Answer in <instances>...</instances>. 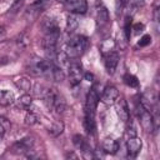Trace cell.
<instances>
[{
	"mask_svg": "<svg viewBox=\"0 0 160 160\" xmlns=\"http://www.w3.org/2000/svg\"><path fill=\"white\" fill-rule=\"evenodd\" d=\"M49 134L51 135V136H58V135H60L62 131H64V124L61 122V121H56V122H54L50 128H49Z\"/></svg>",
	"mask_w": 160,
	"mask_h": 160,
	"instance_id": "23",
	"label": "cell"
},
{
	"mask_svg": "<svg viewBox=\"0 0 160 160\" xmlns=\"http://www.w3.org/2000/svg\"><path fill=\"white\" fill-rule=\"evenodd\" d=\"M24 2H25V0H14L12 5H11L10 9H9V12H10V14L18 12V11L21 9V6L24 5Z\"/></svg>",
	"mask_w": 160,
	"mask_h": 160,
	"instance_id": "27",
	"label": "cell"
},
{
	"mask_svg": "<svg viewBox=\"0 0 160 160\" xmlns=\"http://www.w3.org/2000/svg\"><path fill=\"white\" fill-rule=\"evenodd\" d=\"M128 1L129 0H116V14L119 15L122 10H124V8L126 6V4H128Z\"/></svg>",
	"mask_w": 160,
	"mask_h": 160,
	"instance_id": "29",
	"label": "cell"
},
{
	"mask_svg": "<svg viewBox=\"0 0 160 160\" xmlns=\"http://www.w3.org/2000/svg\"><path fill=\"white\" fill-rule=\"evenodd\" d=\"M40 25H41V29H42V31L45 34L54 32V31H60V28H59L56 20L54 18H51V16H44L41 22H40Z\"/></svg>",
	"mask_w": 160,
	"mask_h": 160,
	"instance_id": "12",
	"label": "cell"
},
{
	"mask_svg": "<svg viewBox=\"0 0 160 160\" xmlns=\"http://www.w3.org/2000/svg\"><path fill=\"white\" fill-rule=\"evenodd\" d=\"M84 128L86 130L88 134L90 135H95L96 134V124H95V114L85 111V116H84Z\"/></svg>",
	"mask_w": 160,
	"mask_h": 160,
	"instance_id": "14",
	"label": "cell"
},
{
	"mask_svg": "<svg viewBox=\"0 0 160 160\" xmlns=\"http://www.w3.org/2000/svg\"><path fill=\"white\" fill-rule=\"evenodd\" d=\"M9 128H10V121L8 119L0 116V140L4 138V135Z\"/></svg>",
	"mask_w": 160,
	"mask_h": 160,
	"instance_id": "26",
	"label": "cell"
},
{
	"mask_svg": "<svg viewBox=\"0 0 160 160\" xmlns=\"http://www.w3.org/2000/svg\"><path fill=\"white\" fill-rule=\"evenodd\" d=\"M36 121H38V116H36V114L32 112V111H29V112L26 114V116H25V124L31 126V125L36 124Z\"/></svg>",
	"mask_w": 160,
	"mask_h": 160,
	"instance_id": "28",
	"label": "cell"
},
{
	"mask_svg": "<svg viewBox=\"0 0 160 160\" xmlns=\"http://www.w3.org/2000/svg\"><path fill=\"white\" fill-rule=\"evenodd\" d=\"M109 11L105 6H99L98 8V12H96V20H98V24L100 26H105L108 22H109Z\"/></svg>",
	"mask_w": 160,
	"mask_h": 160,
	"instance_id": "17",
	"label": "cell"
},
{
	"mask_svg": "<svg viewBox=\"0 0 160 160\" xmlns=\"http://www.w3.org/2000/svg\"><path fill=\"white\" fill-rule=\"evenodd\" d=\"M72 142H74V145H75L78 149H80V150L84 152L85 156L90 155L91 158H94L91 146H90L89 141H88L82 135H79V134H78V135H74V138H72Z\"/></svg>",
	"mask_w": 160,
	"mask_h": 160,
	"instance_id": "11",
	"label": "cell"
},
{
	"mask_svg": "<svg viewBox=\"0 0 160 160\" xmlns=\"http://www.w3.org/2000/svg\"><path fill=\"white\" fill-rule=\"evenodd\" d=\"M115 49V41L112 39H106L101 42V46H100V50H101V54H106V52H110V51H114Z\"/></svg>",
	"mask_w": 160,
	"mask_h": 160,
	"instance_id": "22",
	"label": "cell"
},
{
	"mask_svg": "<svg viewBox=\"0 0 160 160\" xmlns=\"http://www.w3.org/2000/svg\"><path fill=\"white\" fill-rule=\"evenodd\" d=\"M131 15H128L125 18V22H124V35L125 39H130V34H131Z\"/></svg>",
	"mask_w": 160,
	"mask_h": 160,
	"instance_id": "25",
	"label": "cell"
},
{
	"mask_svg": "<svg viewBox=\"0 0 160 160\" xmlns=\"http://www.w3.org/2000/svg\"><path fill=\"white\" fill-rule=\"evenodd\" d=\"M79 26V20L76 18L75 14H71L68 16V20H66V30L68 32H74Z\"/></svg>",
	"mask_w": 160,
	"mask_h": 160,
	"instance_id": "20",
	"label": "cell"
},
{
	"mask_svg": "<svg viewBox=\"0 0 160 160\" xmlns=\"http://www.w3.org/2000/svg\"><path fill=\"white\" fill-rule=\"evenodd\" d=\"M119 99V91L115 86L112 85H108L102 89L101 91V101L105 105H114L116 102V100Z\"/></svg>",
	"mask_w": 160,
	"mask_h": 160,
	"instance_id": "7",
	"label": "cell"
},
{
	"mask_svg": "<svg viewBox=\"0 0 160 160\" xmlns=\"http://www.w3.org/2000/svg\"><path fill=\"white\" fill-rule=\"evenodd\" d=\"M128 135H129V138L130 136H136V131H135V128L132 125H131V128L128 126Z\"/></svg>",
	"mask_w": 160,
	"mask_h": 160,
	"instance_id": "34",
	"label": "cell"
},
{
	"mask_svg": "<svg viewBox=\"0 0 160 160\" xmlns=\"http://www.w3.org/2000/svg\"><path fill=\"white\" fill-rule=\"evenodd\" d=\"M84 76H85V79H86L88 81H90V82H91V81H94V75H92V74H90V72H86Z\"/></svg>",
	"mask_w": 160,
	"mask_h": 160,
	"instance_id": "35",
	"label": "cell"
},
{
	"mask_svg": "<svg viewBox=\"0 0 160 160\" xmlns=\"http://www.w3.org/2000/svg\"><path fill=\"white\" fill-rule=\"evenodd\" d=\"M135 109H136V115H138V118L140 120V124H141L142 129L146 132L154 131L155 125H154V116H152V114L148 109H145L141 102L136 104V108Z\"/></svg>",
	"mask_w": 160,
	"mask_h": 160,
	"instance_id": "4",
	"label": "cell"
},
{
	"mask_svg": "<svg viewBox=\"0 0 160 160\" xmlns=\"http://www.w3.org/2000/svg\"><path fill=\"white\" fill-rule=\"evenodd\" d=\"M116 101H118V104H116V112H118L120 120H122V121H125V122L129 121L130 112H129V106H128L125 99L121 98V99H118Z\"/></svg>",
	"mask_w": 160,
	"mask_h": 160,
	"instance_id": "16",
	"label": "cell"
},
{
	"mask_svg": "<svg viewBox=\"0 0 160 160\" xmlns=\"http://www.w3.org/2000/svg\"><path fill=\"white\" fill-rule=\"evenodd\" d=\"M145 1L146 0H131V5L134 9H139L145 4Z\"/></svg>",
	"mask_w": 160,
	"mask_h": 160,
	"instance_id": "31",
	"label": "cell"
},
{
	"mask_svg": "<svg viewBox=\"0 0 160 160\" xmlns=\"http://www.w3.org/2000/svg\"><path fill=\"white\" fill-rule=\"evenodd\" d=\"M26 70L34 76L50 75L51 74V62L48 59H41L39 56H32L26 62Z\"/></svg>",
	"mask_w": 160,
	"mask_h": 160,
	"instance_id": "3",
	"label": "cell"
},
{
	"mask_svg": "<svg viewBox=\"0 0 160 160\" xmlns=\"http://www.w3.org/2000/svg\"><path fill=\"white\" fill-rule=\"evenodd\" d=\"M41 98L48 109L55 110L56 112H62L66 109V102L64 98L55 89H45L41 91Z\"/></svg>",
	"mask_w": 160,
	"mask_h": 160,
	"instance_id": "2",
	"label": "cell"
},
{
	"mask_svg": "<svg viewBox=\"0 0 160 160\" xmlns=\"http://www.w3.org/2000/svg\"><path fill=\"white\" fill-rule=\"evenodd\" d=\"M65 9L75 15L85 14L88 11V1L86 0H65Z\"/></svg>",
	"mask_w": 160,
	"mask_h": 160,
	"instance_id": "6",
	"label": "cell"
},
{
	"mask_svg": "<svg viewBox=\"0 0 160 160\" xmlns=\"http://www.w3.org/2000/svg\"><path fill=\"white\" fill-rule=\"evenodd\" d=\"M124 82H125L128 86H130V88H138V86H139V80H138V78L134 76V75H131V74H126V75L124 76Z\"/></svg>",
	"mask_w": 160,
	"mask_h": 160,
	"instance_id": "24",
	"label": "cell"
},
{
	"mask_svg": "<svg viewBox=\"0 0 160 160\" xmlns=\"http://www.w3.org/2000/svg\"><path fill=\"white\" fill-rule=\"evenodd\" d=\"M14 84H15L20 90H22V91H25V92L31 89V82H30V80H29L28 78H25V76H18V78H15V79H14Z\"/></svg>",
	"mask_w": 160,
	"mask_h": 160,
	"instance_id": "19",
	"label": "cell"
},
{
	"mask_svg": "<svg viewBox=\"0 0 160 160\" xmlns=\"http://www.w3.org/2000/svg\"><path fill=\"white\" fill-rule=\"evenodd\" d=\"M89 44H90L89 39L84 35L72 36L66 44L65 55L69 59H79L85 52V50L89 48Z\"/></svg>",
	"mask_w": 160,
	"mask_h": 160,
	"instance_id": "1",
	"label": "cell"
},
{
	"mask_svg": "<svg viewBox=\"0 0 160 160\" xmlns=\"http://www.w3.org/2000/svg\"><path fill=\"white\" fill-rule=\"evenodd\" d=\"M99 100H100V95L96 92V90L92 88L88 95H86V101H85V111H89V112H92L95 114L96 111V108H98V104H99Z\"/></svg>",
	"mask_w": 160,
	"mask_h": 160,
	"instance_id": "10",
	"label": "cell"
},
{
	"mask_svg": "<svg viewBox=\"0 0 160 160\" xmlns=\"http://www.w3.org/2000/svg\"><path fill=\"white\" fill-rule=\"evenodd\" d=\"M141 140L138 138V136H130L128 142H126V148H128V154L129 156L134 158L136 156V154L140 151L141 149Z\"/></svg>",
	"mask_w": 160,
	"mask_h": 160,
	"instance_id": "13",
	"label": "cell"
},
{
	"mask_svg": "<svg viewBox=\"0 0 160 160\" xmlns=\"http://www.w3.org/2000/svg\"><path fill=\"white\" fill-rule=\"evenodd\" d=\"M6 39V30L4 26H0V42H2Z\"/></svg>",
	"mask_w": 160,
	"mask_h": 160,
	"instance_id": "33",
	"label": "cell"
},
{
	"mask_svg": "<svg viewBox=\"0 0 160 160\" xmlns=\"http://www.w3.org/2000/svg\"><path fill=\"white\" fill-rule=\"evenodd\" d=\"M102 58H104V65H105V69H106L108 74L112 75L116 70L118 64H119V54L114 50V51L102 54Z\"/></svg>",
	"mask_w": 160,
	"mask_h": 160,
	"instance_id": "8",
	"label": "cell"
},
{
	"mask_svg": "<svg viewBox=\"0 0 160 160\" xmlns=\"http://www.w3.org/2000/svg\"><path fill=\"white\" fill-rule=\"evenodd\" d=\"M132 30H135V34H140V32H142L144 31V24H135L134 25V28H132Z\"/></svg>",
	"mask_w": 160,
	"mask_h": 160,
	"instance_id": "32",
	"label": "cell"
},
{
	"mask_svg": "<svg viewBox=\"0 0 160 160\" xmlns=\"http://www.w3.org/2000/svg\"><path fill=\"white\" fill-rule=\"evenodd\" d=\"M32 146H34V140H32L31 138H24V139L19 140L18 142H15V144L11 146V150H12V152H15V154L26 155L29 151L32 150Z\"/></svg>",
	"mask_w": 160,
	"mask_h": 160,
	"instance_id": "9",
	"label": "cell"
},
{
	"mask_svg": "<svg viewBox=\"0 0 160 160\" xmlns=\"http://www.w3.org/2000/svg\"><path fill=\"white\" fill-rule=\"evenodd\" d=\"M58 1H61V2H65V0H58Z\"/></svg>",
	"mask_w": 160,
	"mask_h": 160,
	"instance_id": "36",
	"label": "cell"
},
{
	"mask_svg": "<svg viewBox=\"0 0 160 160\" xmlns=\"http://www.w3.org/2000/svg\"><path fill=\"white\" fill-rule=\"evenodd\" d=\"M32 104V98L29 94H24L18 99V106L21 109H29Z\"/></svg>",
	"mask_w": 160,
	"mask_h": 160,
	"instance_id": "21",
	"label": "cell"
},
{
	"mask_svg": "<svg viewBox=\"0 0 160 160\" xmlns=\"http://www.w3.org/2000/svg\"><path fill=\"white\" fill-rule=\"evenodd\" d=\"M101 150L105 152V154H116L118 150H119V142L111 138H105L101 142Z\"/></svg>",
	"mask_w": 160,
	"mask_h": 160,
	"instance_id": "15",
	"label": "cell"
},
{
	"mask_svg": "<svg viewBox=\"0 0 160 160\" xmlns=\"http://www.w3.org/2000/svg\"><path fill=\"white\" fill-rule=\"evenodd\" d=\"M69 68V81L71 85H78L82 78V65L78 59H69L68 62Z\"/></svg>",
	"mask_w": 160,
	"mask_h": 160,
	"instance_id": "5",
	"label": "cell"
},
{
	"mask_svg": "<svg viewBox=\"0 0 160 160\" xmlns=\"http://www.w3.org/2000/svg\"><path fill=\"white\" fill-rule=\"evenodd\" d=\"M150 42H151V36H150V35H144V36L139 40L138 45H139V46H146V45H149Z\"/></svg>",
	"mask_w": 160,
	"mask_h": 160,
	"instance_id": "30",
	"label": "cell"
},
{
	"mask_svg": "<svg viewBox=\"0 0 160 160\" xmlns=\"http://www.w3.org/2000/svg\"><path fill=\"white\" fill-rule=\"evenodd\" d=\"M15 101V96L10 90H0V105L8 106Z\"/></svg>",
	"mask_w": 160,
	"mask_h": 160,
	"instance_id": "18",
	"label": "cell"
}]
</instances>
